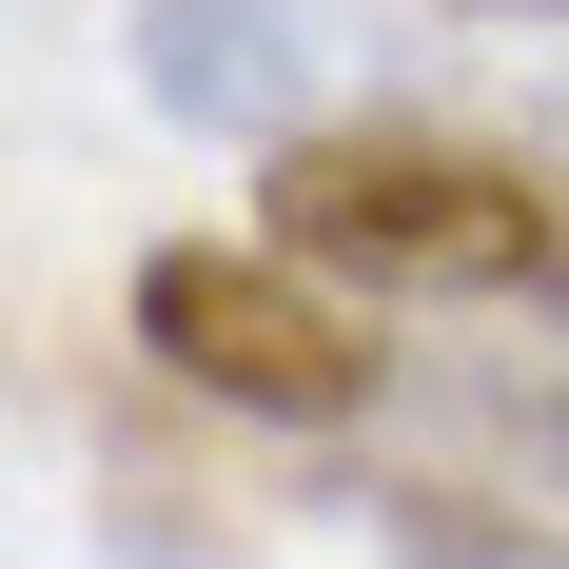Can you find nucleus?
<instances>
[{"label":"nucleus","mask_w":569,"mask_h":569,"mask_svg":"<svg viewBox=\"0 0 569 569\" xmlns=\"http://www.w3.org/2000/svg\"><path fill=\"white\" fill-rule=\"evenodd\" d=\"M138 79H158L197 138H335V40H315V0H138Z\"/></svg>","instance_id":"nucleus-3"},{"label":"nucleus","mask_w":569,"mask_h":569,"mask_svg":"<svg viewBox=\"0 0 569 569\" xmlns=\"http://www.w3.org/2000/svg\"><path fill=\"white\" fill-rule=\"evenodd\" d=\"M276 256L335 295H569V177L471 158V138H295L276 158Z\"/></svg>","instance_id":"nucleus-1"},{"label":"nucleus","mask_w":569,"mask_h":569,"mask_svg":"<svg viewBox=\"0 0 569 569\" xmlns=\"http://www.w3.org/2000/svg\"><path fill=\"white\" fill-rule=\"evenodd\" d=\"M138 335H158V373H197L217 412H276V432H335V412L393 393L373 315H353L335 276H295L276 236H256V256H217V236L138 256Z\"/></svg>","instance_id":"nucleus-2"},{"label":"nucleus","mask_w":569,"mask_h":569,"mask_svg":"<svg viewBox=\"0 0 569 569\" xmlns=\"http://www.w3.org/2000/svg\"><path fill=\"white\" fill-rule=\"evenodd\" d=\"M550 20H569V0H550Z\"/></svg>","instance_id":"nucleus-5"},{"label":"nucleus","mask_w":569,"mask_h":569,"mask_svg":"<svg viewBox=\"0 0 569 569\" xmlns=\"http://www.w3.org/2000/svg\"><path fill=\"white\" fill-rule=\"evenodd\" d=\"M412 569H569V530H471V511H412Z\"/></svg>","instance_id":"nucleus-4"}]
</instances>
